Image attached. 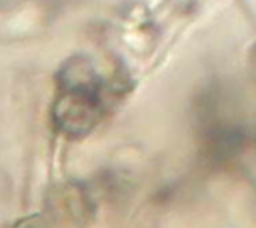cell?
Here are the masks:
<instances>
[{
	"mask_svg": "<svg viewBox=\"0 0 256 228\" xmlns=\"http://www.w3.org/2000/svg\"><path fill=\"white\" fill-rule=\"evenodd\" d=\"M106 112L104 82L84 58H72L60 72V88L52 118L66 136H84Z\"/></svg>",
	"mask_w": 256,
	"mask_h": 228,
	"instance_id": "6da1fadb",
	"label": "cell"
}]
</instances>
